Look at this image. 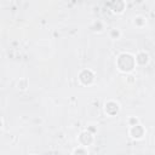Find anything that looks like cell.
I'll return each mask as SVG.
<instances>
[{
  "label": "cell",
  "mask_w": 155,
  "mask_h": 155,
  "mask_svg": "<svg viewBox=\"0 0 155 155\" xmlns=\"http://www.w3.org/2000/svg\"><path fill=\"white\" fill-rule=\"evenodd\" d=\"M134 67H136V62H134L133 56H131L128 53H121L117 57V68H119V70H121L124 73H128V71H132Z\"/></svg>",
  "instance_id": "obj_1"
},
{
  "label": "cell",
  "mask_w": 155,
  "mask_h": 155,
  "mask_svg": "<svg viewBox=\"0 0 155 155\" xmlns=\"http://www.w3.org/2000/svg\"><path fill=\"white\" fill-rule=\"evenodd\" d=\"M148 61H149V56H148V53H145V52H139V53L137 54V57L134 58L136 64L138 63V64H140V65L147 64Z\"/></svg>",
  "instance_id": "obj_4"
},
{
  "label": "cell",
  "mask_w": 155,
  "mask_h": 155,
  "mask_svg": "<svg viewBox=\"0 0 155 155\" xmlns=\"http://www.w3.org/2000/svg\"><path fill=\"white\" fill-rule=\"evenodd\" d=\"M92 29H93L94 31H96V30H97V31H102V30L104 29V24H103V22H101V21H98V19L94 21L93 24H92Z\"/></svg>",
  "instance_id": "obj_7"
},
{
  "label": "cell",
  "mask_w": 155,
  "mask_h": 155,
  "mask_svg": "<svg viewBox=\"0 0 155 155\" xmlns=\"http://www.w3.org/2000/svg\"><path fill=\"white\" fill-rule=\"evenodd\" d=\"M125 10V2L124 1H114L111 2V11L114 13H122Z\"/></svg>",
  "instance_id": "obj_3"
},
{
  "label": "cell",
  "mask_w": 155,
  "mask_h": 155,
  "mask_svg": "<svg viewBox=\"0 0 155 155\" xmlns=\"http://www.w3.org/2000/svg\"><path fill=\"white\" fill-rule=\"evenodd\" d=\"M1 126H2V120L0 119V128H1Z\"/></svg>",
  "instance_id": "obj_8"
},
{
  "label": "cell",
  "mask_w": 155,
  "mask_h": 155,
  "mask_svg": "<svg viewBox=\"0 0 155 155\" xmlns=\"http://www.w3.org/2000/svg\"><path fill=\"white\" fill-rule=\"evenodd\" d=\"M111 104H113V105H110V103H109V102H108V103H105V107H104L105 113H109V110H110V109H114V111H115V113H117V111H119V109H120V108H114V107H117L119 104H117L116 102H114V101H111Z\"/></svg>",
  "instance_id": "obj_6"
},
{
  "label": "cell",
  "mask_w": 155,
  "mask_h": 155,
  "mask_svg": "<svg viewBox=\"0 0 155 155\" xmlns=\"http://www.w3.org/2000/svg\"><path fill=\"white\" fill-rule=\"evenodd\" d=\"M130 134H131L132 138L140 139L143 137V134H144V130H143V127L140 125H133L130 128Z\"/></svg>",
  "instance_id": "obj_2"
},
{
  "label": "cell",
  "mask_w": 155,
  "mask_h": 155,
  "mask_svg": "<svg viewBox=\"0 0 155 155\" xmlns=\"http://www.w3.org/2000/svg\"><path fill=\"white\" fill-rule=\"evenodd\" d=\"M109 36H110L111 39H114V40H117V39L121 36V31H120L117 28H113V29H110V31H109Z\"/></svg>",
  "instance_id": "obj_5"
}]
</instances>
